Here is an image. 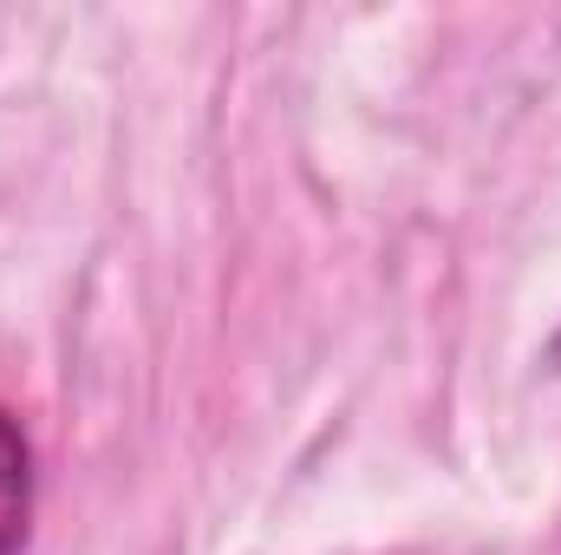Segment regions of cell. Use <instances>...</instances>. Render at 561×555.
<instances>
[{
    "label": "cell",
    "mask_w": 561,
    "mask_h": 555,
    "mask_svg": "<svg viewBox=\"0 0 561 555\" xmlns=\"http://www.w3.org/2000/svg\"><path fill=\"white\" fill-rule=\"evenodd\" d=\"M33 523V444L20 418L0 412V555H20Z\"/></svg>",
    "instance_id": "obj_1"
},
{
    "label": "cell",
    "mask_w": 561,
    "mask_h": 555,
    "mask_svg": "<svg viewBox=\"0 0 561 555\" xmlns=\"http://www.w3.org/2000/svg\"><path fill=\"white\" fill-rule=\"evenodd\" d=\"M542 366H549V373L561 380V327H556V340H549V353H542Z\"/></svg>",
    "instance_id": "obj_2"
}]
</instances>
